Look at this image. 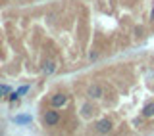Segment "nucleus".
<instances>
[{
    "label": "nucleus",
    "mask_w": 154,
    "mask_h": 136,
    "mask_svg": "<svg viewBox=\"0 0 154 136\" xmlns=\"http://www.w3.org/2000/svg\"><path fill=\"white\" fill-rule=\"evenodd\" d=\"M143 115H144V117H154V104H146V105H144Z\"/></svg>",
    "instance_id": "nucleus-7"
},
{
    "label": "nucleus",
    "mask_w": 154,
    "mask_h": 136,
    "mask_svg": "<svg viewBox=\"0 0 154 136\" xmlns=\"http://www.w3.org/2000/svg\"><path fill=\"white\" fill-rule=\"evenodd\" d=\"M19 98V94H17V92H14V94H10V102H16Z\"/></svg>",
    "instance_id": "nucleus-9"
},
{
    "label": "nucleus",
    "mask_w": 154,
    "mask_h": 136,
    "mask_svg": "<svg viewBox=\"0 0 154 136\" xmlns=\"http://www.w3.org/2000/svg\"><path fill=\"white\" fill-rule=\"evenodd\" d=\"M54 71H56V64L54 61H46L45 67H42V73H45V75H52Z\"/></svg>",
    "instance_id": "nucleus-6"
},
{
    "label": "nucleus",
    "mask_w": 154,
    "mask_h": 136,
    "mask_svg": "<svg viewBox=\"0 0 154 136\" xmlns=\"http://www.w3.org/2000/svg\"><path fill=\"white\" fill-rule=\"evenodd\" d=\"M150 19H152V21H154V10H152V16H150Z\"/></svg>",
    "instance_id": "nucleus-11"
},
{
    "label": "nucleus",
    "mask_w": 154,
    "mask_h": 136,
    "mask_svg": "<svg viewBox=\"0 0 154 136\" xmlns=\"http://www.w3.org/2000/svg\"><path fill=\"white\" fill-rule=\"evenodd\" d=\"M87 96H89V98H93V100L100 98V96H102V88H100V86H96V84H91L89 90H87Z\"/></svg>",
    "instance_id": "nucleus-3"
},
{
    "label": "nucleus",
    "mask_w": 154,
    "mask_h": 136,
    "mask_svg": "<svg viewBox=\"0 0 154 136\" xmlns=\"http://www.w3.org/2000/svg\"><path fill=\"white\" fill-rule=\"evenodd\" d=\"M0 98H2V90H0Z\"/></svg>",
    "instance_id": "nucleus-12"
},
{
    "label": "nucleus",
    "mask_w": 154,
    "mask_h": 136,
    "mask_svg": "<svg viewBox=\"0 0 154 136\" xmlns=\"http://www.w3.org/2000/svg\"><path fill=\"white\" fill-rule=\"evenodd\" d=\"M0 90H2V94H6V92H10V88H8V86H4V84L0 86Z\"/></svg>",
    "instance_id": "nucleus-10"
},
{
    "label": "nucleus",
    "mask_w": 154,
    "mask_h": 136,
    "mask_svg": "<svg viewBox=\"0 0 154 136\" xmlns=\"http://www.w3.org/2000/svg\"><path fill=\"white\" fill-rule=\"evenodd\" d=\"M110 130H112V121H110V119H102V121H98V123H96V132L108 134Z\"/></svg>",
    "instance_id": "nucleus-1"
},
{
    "label": "nucleus",
    "mask_w": 154,
    "mask_h": 136,
    "mask_svg": "<svg viewBox=\"0 0 154 136\" xmlns=\"http://www.w3.org/2000/svg\"><path fill=\"white\" fill-rule=\"evenodd\" d=\"M67 104V96L66 94H56L52 96V108H62Z\"/></svg>",
    "instance_id": "nucleus-2"
},
{
    "label": "nucleus",
    "mask_w": 154,
    "mask_h": 136,
    "mask_svg": "<svg viewBox=\"0 0 154 136\" xmlns=\"http://www.w3.org/2000/svg\"><path fill=\"white\" fill-rule=\"evenodd\" d=\"M14 123H17V125H29V123H31V117H29V115H16V117H14Z\"/></svg>",
    "instance_id": "nucleus-5"
},
{
    "label": "nucleus",
    "mask_w": 154,
    "mask_h": 136,
    "mask_svg": "<svg viewBox=\"0 0 154 136\" xmlns=\"http://www.w3.org/2000/svg\"><path fill=\"white\" fill-rule=\"evenodd\" d=\"M58 121H60V115H58L56 111H46L45 113V123L46 125H56Z\"/></svg>",
    "instance_id": "nucleus-4"
},
{
    "label": "nucleus",
    "mask_w": 154,
    "mask_h": 136,
    "mask_svg": "<svg viewBox=\"0 0 154 136\" xmlns=\"http://www.w3.org/2000/svg\"><path fill=\"white\" fill-rule=\"evenodd\" d=\"M27 90H29V86H21V88L17 90V94H19V96H23V94H25Z\"/></svg>",
    "instance_id": "nucleus-8"
}]
</instances>
